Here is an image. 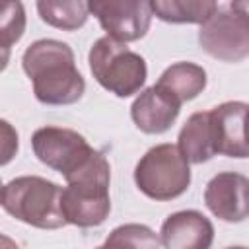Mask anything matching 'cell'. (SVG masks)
Masks as SVG:
<instances>
[{"instance_id":"obj_7","label":"cell","mask_w":249,"mask_h":249,"mask_svg":"<svg viewBox=\"0 0 249 249\" xmlns=\"http://www.w3.org/2000/svg\"><path fill=\"white\" fill-rule=\"evenodd\" d=\"M31 146L41 163L64 175H72L86 160L93 154L95 148L72 128L62 126H41L31 136Z\"/></svg>"},{"instance_id":"obj_3","label":"cell","mask_w":249,"mask_h":249,"mask_svg":"<svg viewBox=\"0 0 249 249\" xmlns=\"http://www.w3.org/2000/svg\"><path fill=\"white\" fill-rule=\"evenodd\" d=\"M62 187L39 177L21 175L12 179L2 189V208L16 220L39 228V230H58L66 226L60 208Z\"/></svg>"},{"instance_id":"obj_10","label":"cell","mask_w":249,"mask_h":249,"mask_svg":"<svg viewBox=\"0 0 249 249\" xmlns=\"http://www.w3.org/2000/svg\"><path fill=\"white\" fill-rule=\"evenodd\" d=\"M247 187L245 175L222 171L214 175L204 189L206 208L224 222H243L247 218Z\"/></svg>"},{"instance_id":"obj_13","label":"cell","mask_w":249,"mask_h":249,"mask_svg":"<svg viewBox=\"0 0 249 249\" xmlns=\"http://www.w3.org/2000/svg\"><path fill=\"white\" fill-rule=\"evenodd\" d=\"M154 86L183 105L185 101L195 99L206 88V70L195 62H175L161 72Z\"/></svg>"},{"instance_id":"obj_5","label":"cell","mask_w":249,"mask_h":249,"mask_svg":"<svg viewBox=\"0 0 249 249\" xmlns=\"http://www.w3.org/2000/svg\"><path fill=\"white\" fill-rule=\"evenodd\" d=\"M134 183L152 200H173L189 189L191 167L175 144H158L138 160Z\"/></svg>"},{"instance_id":"obj_2","label":"cell","mask_w":249,"mask_h":249,"mask_svg":"<svg viewBox=\"0 0 249 249\" xmlns=\"http://www.w3.org/2000/svg\"><path fill=\"white\" fill-rule=\"evenodd\" d=\"M66 183L60 195L66 224L78 228L101 226L111 212V167L107 158L99 150H93L86 163L66 177Z\"/></svg>"},{"instance_id":"obj_16","label":"cell","mask_w":249,"mask_h":249,"mask_svg":"<svg viewBox=\"0 0 249 249\" xmlns=\"http://www.w3.org/2000/svg\"><path fill=\"white\" fill-rule=\"evenodd\" d=\"M37 12L47 25L62 31H76L88 21V2L82 0H39Z\"/></svg>"},{"instance_id":"obj_1","label":"cell","mask_w":249,"mask_h":249,"mask_svg":"<svg viewBox=\"0 0 249 249\" xmlns=\"http://www.w3.org/2000/svg\"><path fill=\"white\" fill-rule=\"evenodd\" d=\"M21 66L33 82L37 101L45 105H72L86 91V80L76 68L74 51L58 39H39L21 56Z\"/></svg>"},{"instance_id":"obj_4","label":"cell","mask_w":249,"mask_h":249,"mask_svg":"<svg viewBox=\"0 0 249 249\" xmlns=\"http://www.w3.org/2000/svg\"><path fill=\"white\" fill-rule=\"evenodd\" d=\"M89 70L95 82L117 97H130L140 91L148 78L146 60L124 43L111 37H99L88 54Z\"/></svg>"},{"instance_id":"obj_21","label":"cell","mask_w":249,"mask_h":249,"mask_svg":"<svg viewBox=\"0 0 249 249\" xmlns=\"http://www.w3.org/2000/svg\"><path fill=\"white\" fill-rule=\"evenodd\" d=\"M10 54H12V51L0 47V72L6 70V66H8V62H10Z\"/></svg>"},{"instance_id":"obj_19","label":"cell","mask_w":249,"mask_h":249,"mask_svg":"<svg viewBox=\"0 0 249 249\" xmlns=\"http://www.w3.org/2000/svg\"><path fill=\"white\" fill-rule=\"evenodd\" d=\"M19 150V136L14 124L0 119V167L8 165Z\"/></svg>"},{"instance_id":"obj_15","label":"cell","mask_w":249,"mask_h":249,"mask_svg":"<svg viewBox=\"0 0 249 249\" xmlns=\"http://www.w3.org/2000/svg\"><path fill=\"white\" fill-rule=\"evenodd\" d=\"M152 14L167 23H204L218 8L212 0H156Z\"/></svg>"},{"instance_id":"obj_20","label":"cell","mask_w":249,"mask_h":249,"mask_svg":"<svg viewBox=\"0 0 249 249\" xmlns=\"http://www.w3.org/2000/svg\"><path fill=\"white\" fill-rule=\"evenodd\" d=\"M0 249H19V245L6 233H0Z\"/></svg>"},{"instance_id":"obj_6","label":"cell","mask_w":249,"mask_h":249,"mask_svg":"<svg viewBox=\"0 0 249 249\" xmlns=\"http://www.w3.org/2000/svg\"><path fill=\"white\" fill-rule=\"evenodd\" d=\"M200 47L224 62H241L249 54L247 2H233L216 12L198 29Z\"/></svg>"},{"instance_id":"obj_23","label":"cell","mask_w":249,"mask_h":249,"mask_svg":"<svg viewBox=\"0 0 249 249\" xmlns=\"http://www.w3.org/2000/svg\"><path fill=\"white\" fill-rule=\"evenodd\" d=\"M2 189H4V185H2V179H0V200H2Z\"/></svg>"},{"instance_id":"obj_12","label":"cell","mask_w":249,"mask_h":249,"mask_svg":"<svg viewBox=\"0 0 249 249\" xmlns=\"http://www.w3.org/2000/svg\"><path fill=\"white\" fill-rule=\"evenodd\" d=\"M181 105L163 93L158 86H150L138 93L130 107V117L136 128L146 134H163L177 121Z\"/></svg>"},{"instance_id":"obj_9","label":"cell","mask_w":249,"mask_h":249,"mask_svg":"<svg viewBox=\"0 0 249 249\" xmlns=\"http://www.w3.org/2000/svg\"><path fill=\"white\" fill-rule=\"evenodd\" d=\"M214 152L228 158H247V138H245V101H226L208 111Z\"/></svg>"},{"instance_id":"obj_24","label":"cell","mask_w":249,"mask_h":249,"mask_svg":"<svg viewBox=\"0 0 249 249\" xmlns=\"http://www.w3.org/2000/svg\"><path fill=\"white\" fill-rule=\"evenodd\" d=\"M95 249H103V247H95Z\"/></svg>"},{"instance_id":"obj_17","label":"cell","mask_w":249,"mask_h":249,"mask_svg":"<svg viewBox=\"0 0 249 249\" xmlns=\"http://www.w3.org/2000/svg\"><path fill=\"white\" fill-rule=\"evenodd\" d=\"M103 249H161L160 235L144 224L117 226L101 245Z\"/></svg>"},{"instance_id":"obj_11","label":"cell","mask_w":249,"mask_h":249,"mask_svg":"<svg viewBox=\"0 0 249 249\" xmlns=\"http://www.w3.org/2000/svg\"><path fill=\"white\" fill-rule=\"evenodd\" d=\"M212 241L214 226L198 210L173 212L161 224V249H210Z\"/></svg>"},{"instance_id":"obj_14","label":"cell","mask_w":249,"mask_h":249,"mask_svg":"<svg viewBox=\"0 0 249 249\" xmlns=\"http://www.w3.org/2000/svg\"><path fill=\"white\" fill-rule=\"evenodd\" d=\"M177 148L189 163H204L216 156L208 111L193 113L179 130Z\"/></svg>"},{"instance_id":"obj_22","label":"cell","mask_w":249,"mask_h":249,"mask_svg":"<svg viewBox=\"0 0 249 249\" xmlns=\"http://www.w3.org/2000/svg\"><path fill=\"white\" fill-rule=\"evenodd\" d=\"M226 249H247V247H243V245H237V247H226Z\"/></svg>"},{"instance_id":"obj_18","label":"cell","mask_w":249,"mask_h":249,"mask_svg":"<svg viewBox=\"0 0 249 249\" xmlns=\"http://www.w3.org/2000/svg\"><path fill=\"white\" fill-rule=\"evenodd\" d=\"M27 25L25 8L21 2H0V47L12 51V47L23 37Z\"/></svg>"},{"instance_id":"obj_8","label":"cell","mask_w":249,"mask_h":249,"mask_svg":"<svg viewBox=\"0 0 249 249\" xmlns=\"http://www.w3.org/2000/svg\"><path fill=\"white\" fill-rule=\"evenodd\" d=\"M107 37L119 43H130L142 39L152 23V6L146 0H95L88 4Z\"/></svg>"}]
</instances>
